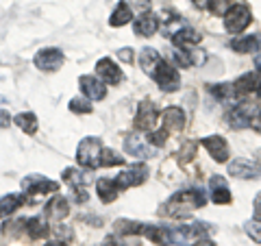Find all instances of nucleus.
<instances>
[{
  "label": "nucleus",
  "mask_w": 261,
  "mask_h": 246,
  "mask_svg": "<svg viewBox=\"0 0 261 246\" xmlns=\"http://www.w3.org/2000/svg\"><path fill=\"white\" fill-rule=\"evenodd\" d=\"M144 229L146 225L137 223V220H126V218H120L116 220V225H113V231L118 235H144Z\"/></svg>",
  "instance_id": "nucleus-26"
},
{
  "label": "nucleus",
  "mask_w": 261,
  "mask_h": 246,
  "mask_svg": "<svg viewBox=\"0 0 261 246\" xmlns=\"http://www.w3.org/2000/svg\"><path fill=\"white\" fill-rule=\"evenodd\" d=\"M209 231L207 225H190V227H178V229H172V240L174 244H185L190 246L194 244L196 240H200L202 235Z\"/></svg>",
  "instance_id": "nucleus-10"
},
{
  "label": "nucleus",
  "mask_w": 261,
  "mask_h": 246,
  "mask_svg": "<svg viewBox=\"0 0 261 246\" xmlns=\"http://www.w3.org/2000/svg\"><path fill=\"white\" fill-rule=\"evenodd\" d=\"M209 190H211V201L216 205H228L231 203V190L222 177H211L209 179Z\"/></svg>",
  "instance_id": "nucleus-17"
},
{
  "label": "nucleus",
  "mask_w": 261,
  "mask_h": 246,
  "mask_svg": "<svg viewBox=\"0 0 261 246\" xmlns=\"http://www.w3.org/2000/svg\"><path fill=\"white\" fill-rule=\"evenodd\" d=\"M122 163H124V157H120L113 149H102L100 166H122Z\"/></svg>",
  "instance_id": "nucleus-32"
},
{
  "label": "nucleus",
  "mask_w": 261,
  "mask_h": 246,
  "mask_svg": "<svg viewBox=\"0 0 261 246\" xmlns=\"http://www.w3.org/2000/svg\"><path fill=\"white\" fill-rule=\"evenodd\" d=\"M211 94H214L218 101L222 103H233L235 96H238V89H235V83H220V85H209Z\"/></svg>",
  "instance_id": "nucleus-29"
},
{
  "label": "nucleus",
  "mask_w": 261,
  "mask_h": 246,
  "mask_svg": "<svg viewBox=\"0 0 261 246\" xmlns=\"http://www.w3.org/2000/svg\"><path fill=\"white\" fill-rule=\"evenodd\" d=\"M44 246H65V244H63V242H61V244H59V242H50V244H44Z\"/></svg>",
  "instance_id": "nucleus-47"
},
{
  "label": "nucleus",
  "mask_w": 261,
  "mask_h": 246,
  "mask_svg": "<svg viewBox=\"0 0 261 246\" xmlns=\"http://www.w3.org/2000/svg\"><path fill=\"white\" fill-rule=\"evenodd\" d=\"M130 18H133V7H130L126 0H120L118 7L111 13L109 24H111V27H124V24L130 22Z\"/></svg>",
  "instance_id": "nucleus-24"
},
{
  "label": "nucleus",
  "mask_w": 261,
  "mask_h": 246,
  "mask_svg": "<svg viewBox=\"0 0 261 246\" xmlns=\"http://www.w3.org/2000/svg\"><path fill=\"white\" fill-rule=\"evenodd\" d=\"M124 151L130 155V157H140V159H150L157 155V146H152L148 139H144L142 135H128L124 139Z\"/></svg>",
  "instance_id": "nucleus-7"
},
{
  "label": "nucleus",
  "mask_w": 261,
  "mask_h": 246,
  "mask_svg": "<svg viewBox=\"0 0 261 246\" xmlns=\"http://www.w3.org/2000/svg\"><path fill=\"white\" fill-rule=\"evenodd\" d=\"M146 179H148V168H146L144 163H135V166H130L128 170H124L122 175L116 177V185L120 190H126V187L142 185Z\"/></svg>",
  "instance_id": "nucleus-9"
},
{
  "label": "nucleus",
  "mask_w": 261,
  "mask_h": 246,
  "mask_svg": "<svg viewBox=\"0 0 261 246\" xmlns=\"http://www.w3.org/2000/svg\"><path fill=\"white\" fill-rule=\"evenodd\" d=\"M24 203H27V194H5L3 199H0V218L11 216Z\"/></svg>",
  "instance_id": "nucleus-22"
},
{
  "label": "nucleus",
  "mask_w": 261,
  "mask_h": 246,
  "mask_svg": "<svg viewBox=\"0 0 261 246\" xmlns=\"http://www.w3.org/2000/svg\"><path fill=\"white\" fill-rule=\"evenodd\" d=\"M118 190H120V187L116 185L113 179H98V183H96L98 199H100L102 203H113V201H116L118 199Z\"/></svg>",
  "instance_id": "nucleus-23"
},
{
  "label": "nucleus",
  "mask_w": 261,
  "mask_h": 246,
  "mask_svg": "<svg viewBox=\"0 0 261 246\" xmlns=\"http://www.w3.org/2000/svg\"><path fill=\"white\" fill-rule=\"evenodd\" d=\"M252 207H255V220H261V192L255 196V203H252Z\"/></svg>",
  "instance_id": "nucleus-41"
},
{
  "label": "nucleus",
  "mask_w": 261,
  "mask_h": 246,
  "mask_svg": "<svg viewBox=\"0 0 261 246\" xmlns=\"http://www.w3.org/2000/svg\"><path fill=\"white\" fill-rule=\"evenodd\" d=\"M133 48H120L118 51V59L124 61V63H133Z\"/></svg>",
  "instance_id": "nucleus-37"
},
{
  "label": "nucleus",
  "mask_w": 261,
  "mask_h": 246,
  "mask_svg": "<svg viewBox=\"0 0 261 246\" xmlns=\"http://www.w3.org/2000/svg\"><path fill=\"white\" fill-rule=\"evenodd\" d=\"M252 127H255V129L259 131V133H261V111L257 113V118H255V122H252Z\"/></svg>",
  "instance_id": "nucleus-45"
},
{
  "label": "nucleus",
  "mask_w": 261,
  "mask_h": 246,
  "mask_svg": "<svg viewBox=\"0 0 261 246\" xmlns=\"http://www.w3.org/2000/svg\"><path fill=\"white\" fill-rule=\"evenodd\" d=\"M228 175L238 179H259L261 177V166L250 159H235L228 163Z\"/></svg>",
  "instance_id": "nucleus-12"
},
{
  "label": "nucleus",
  "mask_w": 261,
  "mask_h": 246,
  "mask_svg": "<svg viewBox=\"0 0 261 246\" xmlns=\"http://www.w3.org/2000/svg\"><path fill=\"white\" fill-rule=\"evenodd\" d=\"M231 48L235 53H255L259 48V39L257 35H244V37H235L231 42Z\"/></svg>",
  "instance_id": "nucleus-30"
},
{
  "label": "nucleus",
  "mask_w": 261,
  "mask_h": 246,
  "mask_svg": "<svg viewBox=\"0 0 261 246\" xmlns=\"http://www.w3.org/2000/svg\"><path fill=\"white\" fill-rule=\"evenodd\" d=\"M79 87L83 89V94L89 98V101H102L107 96V87H105L102 81H98L92 75H83L79 79Z\"/></svg>",
  "instance_id": "nucleus-13"
},
{
  "label": "nucleus",
  "mask_w": 261,
  "mask_h": 246,
  "mask_svg": "<svg viewBox=\"0 0 261 246\" xmlns=\"http://www.w3.org/2000/svg\"><path fill=\"white\" fill-rule=\"evenodd\" d=\"M250 20H252V15H250V9L246 5H233L224 15V27L228 33H235V35H238V33H242L248 27Z\"/></svg>",
  "instance_id": "nucleus-5"
},
{
  "label": "nucleus",
  "mask_w": 261,
  "mask_h": 246,
  "mask_svg": "<svg viewBox=\"0 0 261 246\" xmlns=\"http://www.w3.org/2000/svg\"><path fill=\"white\" fill-rule=\"evenodd\" d=\"M200 144L205 146V149L209 151V155L214 157L218 163H224L228 159V144L224 137L220 135H209V137H202Z\"/></svg>",
  "instance_id": "nucleus-14"
},
{
  "label": "nucleus",
  "mask_w": 261,
  "mask_h": 246,
  "mask_svg": "<svg viewBox=\"0 0 261 246\" xmlns=\"http://www.w3.org/2000/svg\"><path fill=\"white\" fill-rule=\"evenodd\" d=\"M194 151H196V142H190L185 146V151H181V159L183 161H190L194 157Z\"/></svg>",
  "instance_id": "nucleus-38"
},
{
  "label": "nucleus",
  "mask_w": 261,
  "mask_h": 246,
  "mask_svg": "<svg viewBox=\"0 0 261 246\" xmlns=\"http://www.w3.org/2000/svg\"><path fill=\"white\" fill-rule=\"evenodd\" d=\"M24 225H27L24 229H27L29 237H33V240H42V237L48 235V225L44 218H29L24 220Z\"/></svg>",
  "instance_id": "nucleus-28"
},
{
  "label": "nucleus",
  "mask_w": 261,
  "mask_h": 246,
  "mask_svg": "<svg viewBox=\"0 0 261 246\" xmlns=\"http://www.w3.org/2000/svg\"><path fill=\"white\" fill-rule=\"evenodd\" d=\"M190 246H216L211 240H207V237H200V240H196L194 244H190Z\"/></svg>",
  "instance_id": "nucleus-43"
},
{
  "label": "nucleus",
  "mask_w": 261,
  "mask_h": 246,
  "mask_svg": "<svg viewBox=\"0 0 261 246\" xmlns=\"http://www.w3.org/2000/svg\"><path fill=\"white\" fill-rule=\"evenodd\" d=\"M161 118L166 131H183L185 127V111L181 107H168L161 113Z\"/></svg>",
  "instance_id": "nucleus-18"
},
{
  "label": "nucleus",
  "mask_w": 261,
  "mask_h": 246,
  "mask_svg": "<svg viewBox=\"0 0 261 246\" xmlns=\"http://www.w3.org/2000/svg\"><path fill=\"white\" fill-rule=\"evenodd\" d=\"M148 77H152V81L157 83L163 92H176L178 85H181V77H178V70L172 68L166 59H159L157 63L148 70Z\"/></svg>",
  "instance_id": "nucleus-2"
},
{
  "label": "nucleus",
  "mask_w": 261,
  "mask_h": 246,
  "mask_svg": "<svg viewBox=\"0 0 261 246\" xmlns=\"http://www.w3.org/2000/svg\"><path fill=\"white\" fill-rule=\"evenodd\" d=\"M63 181L70 183L72 187H83L92 181V177L87 175L85 170H79V168H65L63 170Z\"/></svg>",
  "instance_id": "nucleus-27"
},
{
  "label": "nucleus",
  "mask_w": 261,
  "mask_h": 246,
  "mask_svg": "<svg viewBox=\"0 0 261 246\" xmlns=\"http://www.w3.org/2000/svg\"><path fill=\"white\" fill-rule=\"evenodd\" d=\"M63 61H65V57L59 48H42V51L33 57V63L44 72H57L63 65Z\"/></svg>",
  "instance_id": "nucleus-6"
},
{
  "label": "nucleus",
  "mask_w": 261,
  "mask_h": 246,
  "mask_svg": "<svg viewBox=\"0 0 261 246\" xmlns=\"http://www.w3.org/2000/svg\"><path fill=\"white\" fill-rule=\"evenodd\" d=\"M157 116H159L157 107H154L150 101H142L140 107H137V113H135V127L150 133L154 129V122H157Z\"/></svg>",
  "instance_id": "nucleus-11"
},
{
  "label": "nucleus",
  "mask_w": 261,
  "mask_h": 246,
  "mask_svg": "<svg viewBox=\"0 0 261 246\" xmlns=\"http://www.w3.org/2000/svg\"><path fill=\"white\" fill-rule=\"evenodd\" d=\"M259 94H261V89H259Z\"/></svg>",
  "instance_id": "nucleus-49"
},
{
  "label": "nucleus",
  "mask_w": 261,
  "mask_h": 246,
  "mask_svg": "<svg viewBox=\"0 0 261 246\" xmlns=\"http://www.w3.org/2000/svg\"><path fill=\"white\" fill-rule=\"evenodd\" d=\"M70 111H74V113H92L94 107H92V103L85 101V98H72L70 101Z\"/></svg>",
  "instance_id": "nucleus-34"
},
{
  "label": "nucleus",
  "mask_w": 261,
  "mask_h": 246,
  "mask_svg": "<svg viewBox=\"0 0 261 246\" xmlns=\"http://www.w3.org/2000/svg\"><path fill=\"white\" fill-rule=\"evenodd\" d=\"M235 89L238 94H250V92H259L261 89V70L259 72H246L235 81Z\"/></svg>",
  "instance_id": "nucleus-20"
},
{
  "label": "nucleus",
  "mask_w": 261,
  "mask_h": 246,
  "mask_svg": "<svg viewBox=\"0 0 261 246\" xmlns=\"http://www.w3.org/2000/svg\"><path fill=\"white\" fill-rule=\"evenodd\" d=\"M102 246H124V244H122V242H118V240H116V237H113V235H109L107 240L102 242Z\"/></svg>",
  "instance_id": "nucleus-44"
},
{
  "label": "nucleus",
  "mask_w": 261,
  "mask_h": 246,
  "mask_svg": "<svg viewBox=\"0 0 261 246\" xmlns=\"http://www.w3.org/2000/svg\"><path fill=\"white\" fill-rule=\"evenodd\" d=\"M96 75L100 79H105V83H111V85L122 83V70L113 63V59H109V57H102V59L96 63Z\"/></svg>",
  "instance_id": "nucleus-15"
},
{
  "label": "nucleus",
  "mask_w": 261,
  "mask_h": 246,
  "mask_svg": "<svg viewBox=\"0 0 261 246\" xmlns=\"http://www.w3.org/2000/svg\"><path fill=\"white\" fill-rule=\"evenodd\" d=\"M207 7L214 15H226V11L233 7V0H207Z\"/></svg>",
  "instance_id": "nucleus-33"
},
{
  "label": "nucleus",
  "mask_w": 261,
  "mask_h": 246,
  "mask_svg": "<svg viewBox=\"0 0 261 246\" xmlns=\"http://www.w3.org/2000/svg\"><path fill=\"white\" fill-rule=\"evenodd\" d=\"M74 201L76 203H85L87 201V194H85L83 187H74Z\"/></svg>",
  "instance_id": "nucleus-42"
},
{
  "label": "nucleus",
  "mask_w": 261,
  "mask_h": 246,
  "mask_svg": "<svg viewBox=\"0 0 261 246\" xmlns=\"http://www.w3.org/2000/svg\"><path fill=\"white\" fill-rule=\"evenodd\" d=\"M205 203H207V196L202 190H183V192H176L172 199L166 203L163 214L170 218H183L187 214H192V211L200 209Z\"/></svg>",
  "instance_id": "nucleus-1"
},
{
  "label": "nucleus",
  "mask_w": 261,
  "mask_h": 246,
  "mask_svg": "<svg viewBox=\"0 0 261 246\" xmlns=\"http://www.w3.org/2000/svg\"><path fill=\"white\" fill-rule=\"evenodd\" d=\"M166 139H168V131L166 129H161V131H150L148 133V142L152 144V146H163L166 144Z\"/></svg>",
  "instance_id": "nucleus-36"
},
{
  "label": "nucleus",
  "mask_w": 261,
  "mask_h": 246,
  "mask_svg": "<svg viewBox=\"0 0 261 246\" xmlns=\"http://www.w3.org/2000/svg\"><path fill=\"white\" fill-rule=\"evenodd\" d=\"M255 63H257V68L261 70V55H257V57H255Z\"/></svg>",
  "instance_id": "nucleus-46"
},
{
  "label": "nucleus",
  "mask_w": 261,
  "mask_h": 246,
  "mask_svg": "<svg viewBox=\"0 0 261 246\" xmlns=\"http://www.w3.org/2000/svg\"><path fill=\"white\" fill-rule=\"evenodd\" d=\"M257 107L250 103H240L226 113V122L231 129H246V127H252V122L257 118Z\"/></svg>",
  "instance_id": "nucleus-4"
},
{
  "label": "nucleus",
  "mask_w": 261,
  "mask_h": 246,
  "mask_svg": "<svg viewBox=\"0 0 261 246\" xmlns=\"http://www.w3.org/2000/svg\"><path fill=\"white\" fill-rule=\"evenodd\" d=\"M172 42H174L176 48H183L185 51V48H192L196 44H200V35L194 29L183 27V29H178V31L172 33Z\"/></svg>",
  "instance_id": "nucleus-21"
},
{
  "label": "nucleus",
  "mask_w": 261,
  "mask_h": 246,
  "mask_svg": "<svg viewBox=\"0 0 261 246\" xmlns=\"http://www.w3.org/2000/svg\"><path fill=\"white\" fill-rule=\"evenodd\" d=\"M207 0H194V5H205Z\"/></svg>",
  "instance_id": "nucleus-48"
},
{
  "label": "nucleus",
  "mask_w": 261,
  "mask_h": 246,
  "mask_svg": "<svg viewBox=\"0 0 261 246\" xmlns=\"http://www.w3.org/2000/svg\"><path fill=\"white\" fill-rule=\"evenodd\" d=\"M144 235L148 237L152 244H157V246H170V244H174V240H172V229H166V227L146 225Z\"/></svg>",
  "instance_id": "nucleus-19"
},
{
  "label": "nucleus",
  "mask_w": 261,
  "mask_h": 246,
  "mask_svg": "<svg viewBox=\"0 0 261 246\" xmlns=\"http://www.w3.org/2000/svg\"><path fill=\"white\" fill-rule=\"evenodd\" d=\"M55 233H57V235H59V237H63V240H65V242H68V240H70V237H72V231H70V229H68V227H65V225H59V227H55Z\"/></svg>",
  "instance_id": "nucleus-39"
},
{
  "label": "nucleus",
  "mask_w": 261,
  "mask_h": 246,
  "mask_svg": "<svg viewBox=\"0 0 261 246\" xmlns=\"http://www.w3.org/2000/svg\"><path fill=\"white\" fill-rule=\"evenodd\" d=\"M100 155H102V144L98 137H85L76 149V159L87 170L100 166Z\"/></svg>",
  "instance_id": "nucleus-3"
},
{
  "label": "nucleus",
  "mask_w": 261,
  "mask_h": 246,
  "mask_svg": "<svg viewBox=\"0 0 261 246\" xmlns=\"http://www.w3.org/2000/svg\"><path fill=\"white\" fill-rule=\"evenodd\" d=\"M13 122L18 125L24 133L27 135H35L37 133V118H35V113H18V116L13 118Z\"/></svg>",
  "instance_id": "nucleus-31"
},
{
  "label": "nucleus",
  "mask_w": 261,
  "mask_h": 246,
  "mask_svg": "<svg viewBox=\"0 0 261 246\" xmlns=\"http://www.w3.org/2000/svg\"><path fill=\"white\" fill-rule=\"evenodd\" d=\"M24 194H50L59 190V183L46 179L44 175H27L22 179Z\"/></svg>",
  "instance_id": "nucleus-8"
},
{
  "label": "nucleus",
  "mask_w": 261,
  "mask_h": 246,
  "mask_svg": "<svg viewBox=\"0 0 261 246\" xmlns=\"http://www.w3.org/2000/svg\"><path fill=\"white\" fill-rule=\"evenodd\" d=\"M11 125V116H9V111H5V109H0V129H5V127H9Z\"/></svg>",
  "instance_id": "nucleus-40"
},
{
  "label": "nucleus",
  "mask_w": 261,
  "mask_h": 246,
  "mask_svg": "<svg viewBox=\"0 0 261 246\" xmlns=\"http://www.w3.org/2000/svg\"><path fill=\"white\" fill-rule=\"evenodd\" d=\"M246 233L248 237H252V242L261 244V220H250V223H246Z\"/></svg>",
  "instance_id": "nucleus-35"
},
{
  "label": "nucleus",
  "mask_w": 261,
  "mask_h": 246,
  "mask_svg": "<svg viewBox=\"0 0 261 246\" xmlns=\"http://www.w3.org/2000/svg\"><path fill=\"white\" fill-rule=\"evenodd\" d=\"M157 29H159V18L150 11H144L140 18L133 22V31H135V35H140V37H150L157 33Z\"/></svg>",
  "instance_id": "nucleus-16"
},
{
  "label": "nucleus",
  "mask_w": 261,
  "mask_h": 246,
  "mask_svg": "<svg viewBox=\"0 0 261 246\" xmlns=\"http://www.w3.org/2000/svg\"><path fill=\"white\" fill-rule=\"evenodd\" d=\"M68 214H70V205L63 196H55V199L46 205V216L53 220H63Z\"/></svg>",
  "instance_id": "nucleus-25"
}]
</instances>
